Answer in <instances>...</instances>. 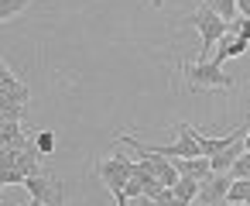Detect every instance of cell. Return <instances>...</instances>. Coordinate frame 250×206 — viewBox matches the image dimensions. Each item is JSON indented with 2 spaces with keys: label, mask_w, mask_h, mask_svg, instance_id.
Listing matches in <instances>:
<instances>
[{
  "label": "cell",
  "mask_w": 250,
  "mask_h": 206,
  "mask_svg": "<svg viewBox=\"0 0 250 206\" xmlns=\"http://www.w3.org/2000/svg\"><path fill=\"white\" fill-rule=\"evenodd\" d=\"M188 21H192V28L199 31V59H206V55H209V52L219 45V38L229 31V24H226V21L216 14V11H209L206 4H202V7H199V11L188 18Z\"/></svg>",
  "instance_id": "cell-1"
},
{
  "label": "cell",
  "mask_w": 250,
  "mask_h": 206,
  "mask_svg": "<svg viewBox=\"0 0 250 206\" xmlns=\"http://www.w3.org/2000/svg\"><path fill=\"white\" fill-rule=\"evenodd\" d=\"M182 72L188 76L192 90H229L233 86V76H226L223 66H216L212 59H195V62L182 66Z\"/></svg>",
  "instance_id": "cell-2"
},
{
  "label": "cell",
  "mask_w": 250,
  "mask_h": 206,
  "mask_svg": "<svg viewBox=\"0 0 250 206\" xmlns=\"http://www.w3.org/2000/svg\"><path fill=\"white\" fill-rule=\"evenodd\" d=\"M93 172H96V179L117 196V192H124V185H127V179L134 175V158H127V155H113V158H100L96 165H93Z\"/></svg>",
  "instance_id": "cell-3"
},
{
  "label": "cell",
  "mask_w": 250,
  "mask_h": 206,
  "mask_svg": "<svg viewBox=\"0 0 250 206\" xmlns=\"http://www.w3.org/2000/svg\"><path fill=\"white\" fill-rule=\"evenodd\" d=\"M24 189L31 192V199H38V203H45V206H62V203H65L62 182H59L55 175H48V172L28 175V179H24Z\"/></svg>",
  "instance_id": "cell-4"
},
{
  "label": "cell",
  "mask_w": 250,
  "mask_h": 206,
  "mask_svg": "<svg viewBox=\"0 0 250 206\" xmlns=\"http://www.w3.org/2000/svg\"><path fill=\"white\" fill-rule=\"evenodd\" d=\"M229 185H233V175H229V172H209V175L199 182V203H206V206H223Z\"/></svg>",
  "instance_id": "cell-5"
},
{
  "label": "cell",
  "mask_w": 250,
  "mask_h": 206,
  "mask_svg": "<svg viewBox=\"0 0 250 206\" xmlns=\"http://www.w3.org/2000/svg\"><path fill=\"white\" fill-rule=\"evenodd\" d=\"M141 161V168L144 172H151L161 185H168V189H175V182H178V168H175V161H168V158H161V155H137Z\"/></svg>",
  "instance_id": "cell-6"
},
{
  "label": "cell",
  "mask_w": 250,
  "mask_h": 206,
  "mask_svg": "<svg viewBox=\"0 0 250 206\" xmlns=\"http://www.w3.org/2000/svg\"><path fill=\"white\" fill-rule=\"evenodd\" d=\"M247 48H250V42H247V38H240V35L226 31V35L219 38V48H216L212 62H216V66H223V62H229V59H240Z\"/></svg>",
  "instance_id": "cell-7"
},
{
  "label": "cell",
  "mask_w": 250,
  "mask_h": 206,
  "mask_svg": "<svg viewBox=\"0 0 250 206\" xmlns=\"http://www.w3.org/2000/svg\"><path fill=\"white\" fill-rule=\"evenodd\" d=\"M240 155H243V137H240V141H233L229 148H223L219 155H212V158H209V168H212V172H229V168H233V161H236Z\"/></svg>",
  "instance_id": "cell-8"
},
{
  "label": "cell",
  "mask_w": 250,
  "mask_h": 206,
  "mask_svg": "<svg viewBox=\"0 0 250 206\" xmlns=\"http://www.w3.org/2000/svg\"><path fill=\"white\" fill-rule=\"evenodd\" d=\"M175 168H178V175H192V179H199V182L212 172L206 155H199V158H175Z\"/></svg>",
  "instance_id": "cell-9"
},
{
  "label": "cell",
  "mask_w": 250,
  "mask_h": 206,
  "mask_svg": "<svg viewBox=\"0 0 250 206\" xmlns=\"http://www.w3.org/2000/svg\"><path fill=\"white\" fill-rule=\"evenodd\" d=\"M175 199H185V203H195L199 199V179H192V175H178V182H175Z\"/></svg>",
  "instance_id": "cell-10"
},
{
  "label": "cell",
  "mask_w": 250,
  "mask_h": 206,
  "mask_svg": "<svg viewBox=\"0 0 250 206\" xmlns=\"http://www.w3.org/2000/svg\"><path fill=\"white\" fill-rule=\"evenodd\" d=\"M202 4H206L209 11H216L226 24H229V21H236V0H202Z\"/></svg>",
  "instance_id": "cell-11"
},
{
  "label": "cell",
  "mask_w": 250,
  "mask_h": 206,
  "mask_svg": "<svg viewBox=\"0 0 250 206\" xmlns=\"http://www.w3.org/2000/svg\"><path fill=\"white\" fill-rule=\"evenodd\" d=\"M226 203H247L250 206V179H233V185L226 192Z\"/></svg>",
  "instance_id": "cell-12"
},
{
  "label": "cell",
  "mask_w": 250,
  "mask_h": 206,
  "mask_svg": "<svg viewBox=\"0 0 250 206\" xmlns=\"http://www.w3.org/2000/svg\"><path fill=\"white\" fill-rule=\"evenodd\" d=\"M31 4V0H0V21H11V18H18L24 7Z\"/></svg>",
  "instance_id": "cell-13"
},
{
  "label": "cell",
  "mask_w": 250,
  "mask_h": 206,
  "mask_svg": "<svg viewBox=\"0 0 250 206\" xmlns=\"http://www.w3.org/2000/svg\"><path fill=\"white\" fill-rule=\"evenodd\" d=\"M35 151H38V155H52V151H55V131H38Z\"/></svg>",
  "instance_id": "cell-14"
},
{
  "label": "cell",
  "mask_w": 250,
  "mask_h": 206,
  "mask_svg": "<svg viewBox=\"0 0 250 206\" xmlns=\"http://www.w3.org/2000/svg\"><path fill=\"white\" fill-rule=\"evenodd\" d=\"M229 175H233V179H250V151H243V155L233 161Z\"/></svg>",
  "instance_id": "cell-15"
},
{
  "label": "cell",
  "mask_w": 250,
  "mask_h": 206,
  "mask_svg": "<svg viewBox=\"0 0 250 206\" xmlns=\"http://www.w3.org/2000/svg\"><path fill=\"white\" fill-rule=\"evenodd\" d=\"M24 172L21 168H0V185H24Z\"/></svg>",
  "instance_id": "cell-16"
},
{
  "label": "cell",
  "mask_w": 250,
  "mask_h": 206,
  "mask_svg": "<svg viewBox=\"0 0 250 206\" xmlns=\"http://www.w3.org/2000/svg\"><path fill=\"white\" fill-rule=\"evenodd\" d=\"M229 31L250 42V18H236V21H229Z\"/></svg>",
  "instance_id": "cell-17"
},
{
  "label": "cell",
  "mask_w": 250,
  "mask_h": 206,
  "mask_svg": "<svg viewBox=\"0 0 250 206\" xmlns=\"http://www.w3.org/2000/svg\"><path fill=\"white\" fill-rule=\"evenodd\" d=\"M236 18H250V0H236Z\"/></svg>",
  "instance_id": "cell-18"
},
{
  "label": "cell",
  "mask_w": 250,
  "mask_h": 206,
  "mask_svg": "<svg viewBox=\"0 0 250 206\" xmlns=\"http://www.w3.org/2000/svg\"><path fill=\"white\" fill-rule=\"evenodd\" d=\"M243 151H250V131L243 134Z\"/></svg>",
  "instance_id": "cell-19"
},
{
  "label": "cell",
  "mask_w": 250,
  "mask_h": 206,
  "mask_svg": "<svg viewBox=\"0 0 250 206\" xmlns=\"http://www.w3.org/2000/svg\"><path fill=\"white\" fill-rule=\"evenodd\" d=\"M223 206H247V203H223Z\"/></svg>",
  "instance_id": "cell-20"
},
{
  "label": "cell",
  "mask_w": 250,
  "mask_h": 206,
  "mask_svg": "<svg viewBox=\"0 0 250 206\" xmlns=\"http://www.w3.org/2000/svg\"><path fill=\"white\" fill-rule=\"evenodd\" d=\"M192 206H206V203H199V199H195V203H192Z\"/></svg>",
  "instance_id": "cell-21"
}]
</instances>
